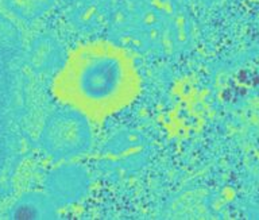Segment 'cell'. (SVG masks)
<instances>
[{"instance_id":"7a4b0ae2","label":"cell","mask_w":259,"mask_h":220,"mask_svg":"<svg viewBox=\"0 0 259 220\" xmlns=\"http://www.w3.org/2000/svg\"><path fill=\"white\" fill-rule=\"evenodd\" d=\"M108 31L127 52L167 56L184 45V17L166 2L131 0L113 10Z\"/></svg>"},{"instance_id":"3957f363","label":"cell","mask_w":259,"mask_h":220,"mask_svg":"<svg viewBox=\"0 0 259 220\" xmlns=\"http://www.w3.org/2000/svg\"><path fill=\"white\" fill-rule=\"evenodd\" d=\"M89 119L69 106L54 111L44 131V145L49 154L58 161H69L88 151L92 143Z\"/></svg>"},{"instance_id":"6da1fadb","label":"cell","mask_w":259,"mask_h":220,"mask_svg":"<svg viewBox=\"0 0 259 220\" xmlns=\"http://www.w3.org/2000/svg\"><path fill=\"white\" fill-rule=\"evenodd\" d=\"M139 84L130 52L112 41H95L70 53L57 74L54 91L66 106L99 119L128 106Z\"/></svg>"},{"instance_id":"5b68a950","label":"cell","mask_w":259,"mask_h":220,"mask_svg":"<svg viewBox=\"0 0 259 220\" xmlns=\"http://www.w3.org/2000/svg\"><path fill=\"white\" fill-rule=\"evenodd\" d=\"M111 5L107 0H77L70 9L72 23L80 29L99 30L108 27L112 17Z\"/></svg>"},{"instance_id":"277c9868","label":"cell","mask_w":259,"mask_h":220,"mask_svg":"<svg viewBox=\"0 0 259 220\" xmlns=\"http://www.w3.org/2000/svg\"><path fill=\"white\" fill-rule=\"evenodd\" d=\"M89 175L84 167L62 161L53 170L49 180V191L54 204H74L87 196Z\"/></svg>"},{"instance_id":"8992f818","label":"cell","mask_w":259,"mask_h":220,"mask_svg":"<svg viewBox=\"0 0 259 220\" xmlns=\"http://www.w3.org/2000/svg\"><path fill=\"white\" fill-rule=\"evenodd\" d=\"M50 213V205L44 199L34 204L26 203L16 207L14 216L16 219H36L40 216H48Z\"/></svg>"}]
</instances>
